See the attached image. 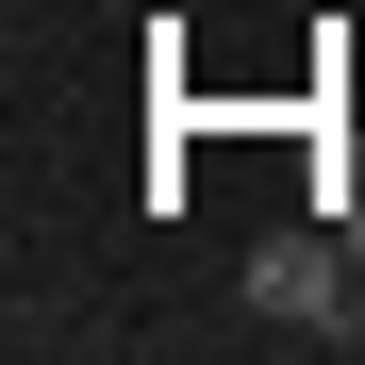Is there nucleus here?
I'll use <instances>...</instances> for the list:
<instances>
[{"mask_svg": "<svg viewBox=\"0 0 365 365\" xmlns=\"http://www.w3.org/2000/svg\"><path fill=\"white\" fill-rule=\"evenodd\" d=\"M349 282H365V266H349V232H332V250H316V232H282V250H250V316H266V332H332V316H349Z\"/></svg>", "mask_w": 365, "mask_h": 365, "instance_id": "nucleus-1", "label": "nucleus"}, {"mask_svg": "<svg viewBox=\"0 0 365 365\" xmlns=\"http://www.w3.org/2000/svg\"><path fill=\"white\" fill-rule=\"evenodd\" d=\"M332 349H365V282H349V316H332Z\"/></svg>", "mask_w": 365, "mask_h": 365, "instance_id": "nucleus-2", "label": "nucleus"}, {"mask_svg": "<svg viewBox=\"0 0 365 365\" xmlns=\"http://www.w3.org/2000/svg\"><path fill=\"white\" fill-rule=\"evenodd\" d=\"M332 232H349V266H365V200H332Z\"/></svg>", "mask_w": 365, "mask_h": 365, "instance_id": "nucleus-3", "label": "nucleus"}]
</instances>
